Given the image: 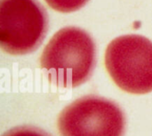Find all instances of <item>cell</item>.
Here are the masks:
<instances>
[{
  "label": "cell",
  "instance_id": "cell-3",
  "mask_svg": "<svg viewBox=\"0 0 152 136\" xmlns=\"http://www.w3.org/2000/svg\"><path fill=\"white\" fill-rule=\"evenodd\" d=\"M48 30V15L37 0H0V45L7 53L37 50Z\"/></svg>",
  "mask_w": 152,
  "mask_h": 136
},
{
  "label": "cell",
  "instance_id": "cell-1",
  "mask_svg": "<svg viewBox=\"0 0 152 136\" xmlns=\"http://www.w3.org/2000/svg\"><path fill=\"white\" fill-rule=\"evenodd\" d=\"M96 65L92 37L77 27H66L50 39L40 57V67L56 86L75 88L89 80Z\"/></svg>",
  "mask_w": 152,
  "mask_h": 136
},
{
  "label": "cell",
  "instance_id": "cell-4",
  "mask_svg": "<svg viewBox=\"0 0 152 136\" xmlns=\"http://www.w3.org/2000/svg\"><path fill=\"white\" fill-rule=\"evenodd\" d=\"M126 118L114 102L97 95L83 96L58 118L61 136H123Z\"/></svg>",
  "mask_w": 152,
  "mask_h": 136
},
{
  "label": "cell",
  "instance_id": "cell-2",
  "mask_svg": "<svg viewBox=\"0 0 152 136\" xmlns=\"http://www.w3.org/2000/svg\"><path fill=\"white\" fill-rule=\"evenodd\" d=\"M105 67L113 82L133 94L152 92V41L140 35L112 40L105 53Z\"/></svg>",
  "mask_w": 152,
  "mask_h": 136
},
{
  "label": "cell",
  "instance_id": "cell-5",
  "mask_svg": "<svg viewBox=\"0 0 152 136\" xmlns=\"http://www.w3.org/2000/svg\"><path fill=\"white\" fill-rule=\"evenodd\" d=\"M89 0H45L50 7L61 12H71L78 11Z\"/></svg>",
  "mask_w": 152,
  "mask_h": 136
},
{
  "label": "cell",
  "instance_id": "cell-6",
  "mask_svg": "<svg viewBox=\"0 0 152 136\" xmlns=\"http://www.w3.org/2000/svg\"><path fill=\"white\" fill-rule=\"evenodd\" d=\"M3 136H49L44 131H41L35 127L22 126L13 128L7 133H5Z\"/></svg>",
  "mask_w": 152,
  "mask_h": 136
}]
</instances>
